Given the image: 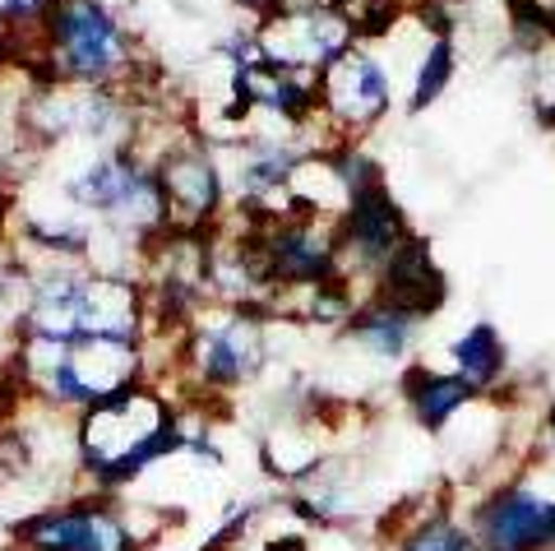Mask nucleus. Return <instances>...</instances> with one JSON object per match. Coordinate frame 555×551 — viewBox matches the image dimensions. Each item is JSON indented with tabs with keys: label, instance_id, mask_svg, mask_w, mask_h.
I'll use <instances>...</instances> for the list:
<instances>
[{
	"label": "nucleus",
	"instance_id": "nucleus-17",
	"mask_svg": "<svg viewBox=\"0 0 555 551\" xmlns=\"http://www.w3.org/2000/svg\"><path fill=\"white\" fill-rule=\"evenodd\" d=\"M33 14H47V0H0V20H33Z\"/></svg>",
	"mask_w": 555,
	"mask_h": 551
},
{
	"label": "nucleus",
	"instance_id": "nucleus-3",
	"mask_svg": "<svg viewBox=\"0 0 555 551\" xmlns=\"http://www.w3.org/2000/svg\"><path fill=\"white\" fill-rule=\"evenodd\" d=\"M47 33L65 79L102 84L126 61V38L102 0H47Z\"/></svg>",
	"mask_w": 555,
	"mask_h": 551
},
{
	"label": "nucleus",
	"instance_id": "nucleus-18",
	"mask_svg": "<svg viewBox=\"0 0 555 551\" xmlns=\"http://www.w3.org/2000/svg\"><path fill=\"white\" fill-rule=\"evenodd\" d=\"M264 551H310V538L306 533H278V538L264 542Z\"/></svg>",
	"mask_w": 555,
	"mask_h": 551
},
{
	"label": "nucleus",
	"instance_id": "nucleus-15",
	"mask_svg": "<svg viewBox=\"0 0 555 551\" xmlns=\"http://www.w3.org/2000/svg\"><path fill=\"white\" fill-rule=\"evenodd\" d=\"M454 79V47H449V38H436L426 47V61H422V71H416V89H412V112H422L430 107L440 93H444V84Z\"/></svg>",
	"mask_w": 555,
	"mask_h": 551
},
{
	"label": "nucleus",
	"instance_id": "nucleus-19",
	"mask_svg": "<svg viewBox=\"0 0 555 551\" xmlns=\"http://www.w3.org/2000/svg\"><path fill=\"white\" fill-rule=\"evenodd\" d=\"M546 440H551V454H555V412H551V422H546Z\"/></svg>",
	"mask_w": 555,
	"mask_h": 551
},
{
	"label": "nucleus",
	"instance_id": "nucleus-12",
	"mask_svg": "<svg viewBox=\"0 0 555 551\" xmlns=\"http://www.w3.org/2000/svg\"><path fill=\"white\" fill-rule=\"evenodd\" d=\"M158 181H163L167 209H177L185 218H204L218 204V167L208 163L199 149L171 153V158L163 163V171H158Z\"/></svg>",
	"mask_w": 555,
	"mask_h": 551
},
{
	"label": "nucleus",
	"instance_id": "nucleus-9",
	"mask_svg": "<svg viewBox=\"0 0 555 551\" xmlns=\"http://www.w3.org/2000/svg\"><path fill=\"white\" fill-rule=\"evenodd\" d=\"M375 302H389V306H398V311H408L412 320H430L440 311L444 279H440V269L430 265L426 241L408 236V246L393 255L385 273H379V297Z\"/></svg>",
	"mask_w": 555,
	"mask_h": 551
},
{
	"label": "nucleus",
	"instance_id": "nucleus-8",
	"mask_svg": "<svg viewBox=\"0 0 555 551\" xmlns=\"http://www.w3.org/2000/svg\"><path fill=\"white\" fill-rule=\"evenodd\" d=\"M324 102L343 126H371L389 112V75L366 56L347 47L343 56L324 65Z\"/></svg>",
	"mask_w": 555,
	"mask_h": 551
},
{
	"label": "nucleus",
	"instance_id": "nucleus-10",
	"mask_svg": "<svg viewBox=\"0 0 555 551\" xmlns=\"http://www.w3.org/2000/svg\"><path fill=\"white\" fill-rule=\"evenodd\" d=\"M398 389H403V403L412 412V422L422 426L426 436H440L444 426L477 399V389L467 385L463 375L436 371V367H408L403 381H398Z\"/></svg>",
	"mask_w": 555,
	"mask_h": 551
},
{
	"label": "nucleus",
	"instance_id": "nucleus-2",
	"mask_svg": "<svg viewBox=\"0 0 555 551\" xmlns=\"http://www.w3.org/2000/svg\"><path fill=\"white\" fill-rule=\"evenodd\" d=\"M149 538L116 496L83 491L14 520L10 551H144Z\"/></svg>",
	"mask_w": 555,
	"mask_h": 551
},
{
	"label": "nucleus",
	"instance_id": "nucleus-4",
	"mask_svg": "<svg viewBox=\"0 0 555 551\" xmlns=\"http://www.w3.org/2000/svg\"><path fill=\"white\" fill-rule=\"evenodd\" d=\"M463 524L481 551H555V496L509 482L486 491Z\"/></svg>",
	"mask_w": 555,
	"mask_h": 551
},
{
	"label": "nucleus",
	"instance_id": "nucleus-20",
	"mask_svg": "<svg viewBox=\"0 0 555 551\" xmlns=\"http://www.w3.org/2000/svg\"><path fill=\"white\" fill-rule=\"evenodd\" d=\"M241 5H269V0H241Z\"/></svg>",
	"mask_w": 555,
	"mask_h": 551
},
{
	"label": "nucleus",
	"instance_id": "nucleus-1",
	"mask_svg": "<svg viewBox=\"0 0 555 551\" xmlns=\"http://www.w3.org/2000/svg\"><path fill=\"white\" fill-rule=\"evenodd\" d=\"M185 418L153 385L134 381L107 394L89 412H79L75 450L79 469L89 477V491L116 496L134 487L149 469L185 450Z\"/></svg>",
	"mask_w": 555,
	"mask_h": 551
},
{
	"label": "nucleus",
	"instance_id": "nucleus-5",
	"mask_svg": "<svg viewBox=\"0 0 555 551\" xmlns=\"http://www.w3.org/2000/svg\"><path fill=\"white\" fill-rule=\"evenodd\" d=\"M185 361L195 371V381L208 389H241L250 385L269 361L264 330H259L255 306H241L228 320L199 324L185 343Z\"/></svg>",
	"mask_w": 555,
	"mask_h": 551
},
{
	"label": "nucleus",
	"instance_id": "nucleus-21",
	"mask_svg": "<svg viewBox=\"0 0 555 551\" xmlns=\"http://www.w3.org/2000/svg\"><path fill=\"white\" fill-rule=\"evenodd\" d=\"M0 306H5V283H0Z\"/></svg>",
	"mask_w": 555,
	"mask_h": 551
},
{
	"label": "nucleus",
	"instance_id": "nucleus-11",
	"mask_svg": "<svg viewBox=\"0 0 555 551\" xmlns=\"http://www.w3.org/2000/svg\"><path fill=\"white\" fill-rule=\"evenodd\" d=\"M416 330H422V320H412L408 311H398L389 302L357 306V316L343 324L347 343H357L361 353H371L379 361H403L416 343Z\"/></svg>",
	"mask_w": 555,
	"mask_h": 551
},
{
	"label": "nucleus",
	"instance_id": "nucleus-7",
	"mask_svg": "<svg viewBox=\"0 0 555 551\" xmlns=\"http://www.w3.org/2000/svg\"><path fill=\"white\" fill-rule=\"evenodd\" d=\"M403 246H408L403 214L393 209L385 181L361 195H347V222L338 232V255H347V260L366 273H385Z\"/></svg>",
	"mask_w": 555,
	"mask_h": 551
},
{
	"label": "nucleus",
	"instance_id": "nucleus-14",
	"mask_svg": "<svg viewBox=\"0 0 555 551\" xmlns=\"http://www.w3.org/2000/svg\"><path fill=\"white\" fill-rule=\"evenodd\" d=\"M389 551H481V547L473 542V533H467L463 520L436 510V514H422L416 524H408V528L393 538Z\"/></svg>",
	"mask_w": 555,
	"mask_h": 551
},
{
	"label": "nucleus",
	"instance_id": "nucleus-13",
	"mask_svg": "<svg viewBox=\"0 0 555 551\" xmlns=\"http://www.w3.org/2000/svg\"><path fill=\"white\" fill-rule=\"evenodd\" d=\"M449 371L463 375V381L473 385L477 394L495 389L500 381H505V371H509V348H505V338H500L495 324L477 320L473 330H463L454 343H449Z\"/></svg>",
	"mask_w": 555,
	"mask_h": 551
},
{
	"label": "nucleus",
	"instance_id": "nucleus-16",
	"mask_svg": "<svg viewBox=\"0 0 555 551\" xmlns=\"http://www.w3.org/2000/svg\"><path fill=\"white\" fill-rule=\"evenodd\" d=\"M255 514H259V505H228L222 524L208 533L199 551H236L241 542H246V533H250V524H255Z\"/></svg>",
	"mask_w": 555,
	"mask_h": 551
},
{
	"label": "nucleus",
	"instance_id": "nucleus-6",
	"mask_svg": "<svg viewBox=\"0 0 555 551\" xmlns=\"http://www.w3.org/2000/svg\"><path fill=\"white\" fill-rule=\"evenodd\" d=\"M69 200L93 214H107L116 222H134V228H153L167 218L163 181L149 177L134 158H98L69 181Z\"/></svg>",
	"mask_w": 555,
	"mask_h": 551
}]
</instances>
